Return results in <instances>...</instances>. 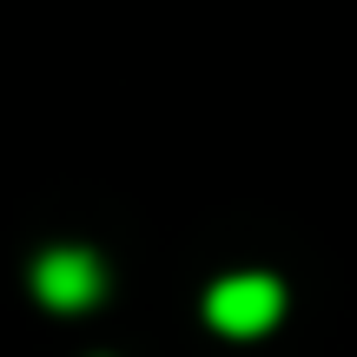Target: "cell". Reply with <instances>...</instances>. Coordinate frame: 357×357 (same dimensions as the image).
I'll return each instance as SVG.
<instances>
[{
	"label": "cell",
	"instance_id": "6da1fadb",
	"mask_svg": "<svg viewBox=\"0 0 357 357\" xmlns=\"http://www.w3.org/2000/svg\"><path fill=\"white\" fill-rule=\"evenodd\" d=\"M205 318L225 337H258L284 318V284L271 271H231V278H218L205 291Z\"/></svg>",
	"mask_w": 357,
	"mask_h": 357
},
{
	"label": "cell",
	"instance_id": "7a4b0ae2",
	"mask_svg": "<svg viewBox=\"0 0 357 357\" xmlns=\"http://www.w3.org/2000/svg\"><path fill=\"white\" fill-rule=\"evenodd\" d=\"M100 291H106V265L86 245H53V252H40L33 298L47 311H86V305H100Z\"/></svg>",
	"mask_w": 357,
	"mask_h": 357
}]
</instances>
